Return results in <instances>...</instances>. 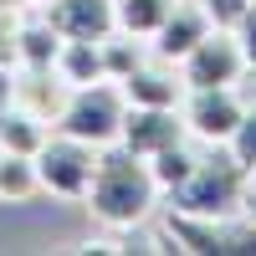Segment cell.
<instances>
[{
  "label": "cell",
  "instance_id": "6da1fadb",
  "mask_svg": "<svg viewBox=\"0 0 256 256\" xmlns=\"http://www.w3.org/2000/svg\"><path fill=\"white\" fill-rule=\"evenodd\" d=\"M159 180L148 159H138L134 148L123 144H108L98 154V169H92V184H88V210L113 226V230H134L138 220H148V210L159 205Z\"/></svg>",
  "mask_w": 256,
  "mask_h": 256
},
{
  "label": "cell",
  "instance_id": "7a4b0ae2",
  "mask_svg": "<svg viewBox=\"0 0 256 256\" xmlns=\"http://www.w3.org/2000/svg\"><path fill=\"white\" fill-rule=\"evenodd\" d=\"M246 184H251V169L230 154V144H210V154H200L195 169L169 190V210L200 216V220L241 216L246 210Z\"/></svg>",
  "mask_w": 256,
  "mask_h": 256
},
{
  "label": "cell",
  "instance_id": "3957f363",
  "mask_svg": "<svg viewBox=\"0 0 256 256\" xmlns=\"http://www.w3.org/2000/svg\"><path fill=\"white\" fill-rule=\"evenodd\" d=\"M123 118H128V98L113 77H102V82H88V88H72L52 128H62V134H72L92 148H108L123 134Z\"/></svg>",
  "mask_w": 256,
  "mask_h": 256
},
{
  "label": "cell",
  "instance_id": "277c9868",
  "mask_svg": "<svg viewBox=\"0 0 256 256\" xmlns=\"http://www.w3.org/2000/svg\"><path fill=\"white\" fill-rule=\"evenodd\" d=\"M98 154H102V148H92V144H82V138H72V134H62V128H56V134L36 148L41 190H46V195H62V200H88Z\"/></svg>",
  "mask_w": 256,
  "mask_h": 256
},
{
  "label": "cell",
  "instance_id": "5b68a950",
  "mask_svg": "<svg viewBox=\"0 0 256 256\" xmlns=\"http://www.w3.org/2000/svg\"><path fill=\"white\" fill-rule=\"evenodd\" d=\"M169 241H174V251H200V256H256V220L246 210L226 220H200V216L169 210Z\"/></svg>",
  "mask_w": 256,
  "mask_h": 256
},
{
  "label": "cell",
  "instance_id": "8992f818",
  "mask_svg": "<svg viewBox=\"0 0 256 256\" xmlns=\"http://www.w3.org/2000/svg\"><path fill=\"white\" fill-rule=\"evenodd\" d=\"M180 118H184V134L195 144H230L236 128L246 118V102L236 98V88H190L180 98Z\"/></svg>",
  "mask_w": 256,
  "mask_h": 256
},
{
  "label": "cell",
  "instance_id": "52a82bcc",
  "mask_svg": "<svg viewBox=\"0 0 256 256\" xmlns=\"http://www.w3.org/2000/svg\"><path fill=\"white\" fill-rule=\"evenodd\" d=\"M246 72H251V67H246L241 41H236V31H230V26H216L195 52L180 62L184 92H190V88H236Z\"/></svg>",
  "mask_w": 256,
  "mask_h": 256
},
{
  "label": "cell",
  "instance_id": "ba28073f",
  "mask_svg": "<svg viewBox=\"0 0 256 256\" xmlns=\"http://www.w3.org/2000/svg\"><path fill=\"white\" fill-rule=\"evenodd\" d=\"M41 16L62 31V41H108L118 31L113 0H46Z\"/></svg>",
  "mask_w": 256,
  "mask_h": 256
},
{
  "label": "cell",
  "instance_id": "9c48e42d",
  "mask_svg": "<svg viewBox=\"0 0 256 256\" xmlns=\"http://www.w3.org/2000/svg\"><path fill=\"white\" fill-rule=\"evenodd\" d=\"M180 138H190V134H184L180 108H128L123 134H118V144H123V148H134L138 159H154L159 148L180 144Z\"/></svg>",
  "mask_w": 256,
  "mask_h": 256
},
{
  "label": "cell",
  "instance_id": "30bf717a",
  "mask_svg": "<svg viewBox=\"0 0 256 256\" xmlns=\"http://www.w3.org/2000/svg\"><path fill=\"white\" fill-rule=\"evenodd\" d=\"M210 31H216V20L205 16V6H200V0H180V6L169 10V20H164V26L154 31V41H148V52L180 67V62H184L190 52H195V46H200V41H205Z\"/></svg>",
  "mask_w": 256,
  "mask_h": 256
},
{
  "label": "cell",
  "instance_id": "8fae6325",
  "mask_svg": "<svg viewBox=\"0 0 256 256\" xmlns=\"http://www.w3.org/2000/svg\"><path fill=\"white\" fill-rule=\"evenodd\" d=\"M118 88H123V98H128V108H180L184 77H180L174 62L154 56V62H138V67L128 72Z\"/></svg>",
  "mask_w": 256,
  "mask_h": 256
},
{
  "label": "cell",
  "instance_id": "7c38bea8",
  "mask_svg": "<svg viewBox=\"0 0 256 256\" xmlns=\"http://www.w3.org/2000/svg\"><path fill=\"white\" fill-rule=\"evenodd\" d=\"M52 138V123L31 113V108H20V102L10 98L6 102V113H0V154H31L36 159V148Z\"/></svg>",
  "mask_w": 256,
  "mask_h": 256
},
{
  "label": "cell",
  "instance_id": "4fadbf2b",
  "mask_svg": "<svg viewBox=\"0 0 256 256\" xmlns=\"http://www.w3.org/2000/svg\"><path fill=\"white\" fill-rule=\"evenodd\" d=\"M62 31L46 16H31L26 26H16V67H56Z\"/></svg>",
  "mask_w": 256,
  "mask_h": 256
},
{
  "label": "cell",
  "instance_id": "5bb4252c",
  "mask_svg": "<svg viewBox=\"0 0 256 256\" xmlns=\"http://www.w3.org/2000/svg\"><path fill=\"white\" fill-rule=\"evenodd\" d=\"M56 77L67 88H88V82H102L108 67H102V41H62L56 52Z\"/></svg>",
  "mask_w": 256,
  "mask_h": 256
},
{
  "label": "cell",
  "instance_id": "9a60e30c",
  "mask_svg": "<svg viewBox=\"0 0 256 256\" xmlns=\"http://www.w3.org/2000/svg\"><path fill=\"white\" fill-rule=\"evenodd\" d=\"M180 0H113V16H118V31L138 36V41H154V31L169 20Z\"/></svg>",
  "mask_w": 256,
  "mask_h": 256
},
{
  "label": "cell",
  "instance_id": "2e32d148",
  "mask_svg": "<svg viewBox=\"0 0 256 256\" xmlns=\"http://www.w3.org/2000/svg\"><path fill=\"white\" fill-rule=\"evenodd\" d=\"M41 195V174H36V159L31 154H0V200H31Z\"/></svg>",
  "mask_w": 256,
  "mask_h": 256
},
{
  "label": "cell",
  "instance_id": "e0dca14e",
  "mask_svg": "<svg viewBox=\"0 0 256 256\" xmlns=\"http://www.w3.org/2000/svg\"><path fill=\"white\" fill-rule=\"evenodd\" d=\"M195 148H190V138H180V144H169V148H159V154L154 159H148V169H154V180H159V190H164V195H169V190H174L184 174H190V169H195Z\"/></svg>",
  "mask_w": 256,
  "mask_h": 256
},
{
  "label": "cell",
  "instance_id": "ac0fdd59",
  "mask_svg": "<svg viewBox=\"0 0 256 256\" xmlns=\"http://www.w3.org/2000/svg\"><path fill=\"white\" fill-rule=\"evenodd\" d=\"M144 62V41L138 36H128V31H113L108 41H102V67H108V77L113 82H123L128 72H134Z\"/></svg>",
  "mask_w": 256,
  "mask_h": 256
},
{
  "label": "cell",
  "instance_id": "d6986e66",
  "mask_svg": "<svg viewBox=\"0 0 256 256\" xmlns=\"http://www.w3.org/2000/svg\"><path fill=\"white\" fill-rule=\"evenodd\" d=\"M230 154H236L246 169H256V102H246V118L236 128V138H230Z\"/></svg>",
  "mask_w": 256,
  "mask_h": 256
},
{
  "label": "cell",
  "instance_id": "ffe728a7",
  "mask_svg": "<svg viewBox=\"0 0 256 256\" xmlns=\"http://www.w3.org/2000/svg\"><path fill=\"white\" fill-rule=\"evenodd\" d=\"M230 31H236V41H241V56H246V67L256 72V0L246 6V16H241Z\"/></svg>",
  "mask_w": 256,
  "mask_h": 256
},
{
  "label": "cell",
  "instance_id": "44dd1931",
  "mask_svg": "<svg viewBox=\"0 0 256 256\" xmlns=\"http://www.w3.org/2000/svg\"><path fill=\"white\" fill-rule=\"evenodd\" d=\"M200 6H205V16L216 20V26H236V20L246 16L251 0H200Z\"/></svg>",
  "mask_w": 256,
  "mask_h": 256
},
{
  "label": "cell",
  "instance_id": "7402d4cb",
  "mask_svg": "<svg viewBox=\"0 0 256 256\" xmlns=\"http://www.w3.org/2000/svg\"><path fill=\"white\" fill-rule=\"evenodd\" d=\"M246 216L256 220V169H251V184H246Z\"/></svg>",
  "mask_w": 256,
  "mask_h": 256
},
{
  "label": "cell",
  "instance_id": "603a6c76",
  "mask_svg": "<svg viewBox=\"0 0 256 256\" xmlns=\"http://www.w3.org/2000/svg\"><path fill=\"white\" fill-rule=\"evenodd\" d=\"M36 6H46V0H36Z\"/></svg>",
  "mask_w": 256,
  "mask_h": 256
}]
</instances>
